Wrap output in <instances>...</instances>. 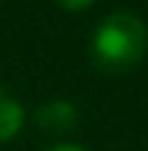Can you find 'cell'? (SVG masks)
I'll list each match as a JSON object with an SVG mask.
<instances>
[{"instance_id":"cell-1","label":"cell","mask_w":148,"mask_h":151,"mask_svg":"<svg viewBox=\"0 0 148 151\" xmlns=\"http://www.w3.org/2000/svg\"><path fill=\"white\" fill-rule=\"evenodd\" d=\"M148 53V25L134 11H112L89 37V62L106 76H126Z\"/></svg>"},{"instance_id":"cell-2","label":"cell","mask_w":148,"mask_h":151,"mask_svg":"<svg viewBox=\"0 0 148 151\" xmlns=\"http://www.w3.org/2000/svg\"><path fill=\"white\" fill-rule=\"evenodd\" d=\"M34 123L39 126L48 134H70L78 126V106L73 101L64 98H53V101H45L34 109Z\"/></svg>"},{"instance_id":"cell-3","label":"cell","mask_w":148,"mask_h":151,"mask_svg":"<svg viewBox=\"0 0 148 151\" xmlns=\"http://www.w3.org/2000/svg\"><path fill=\"white\" fill-rule=\"evenodd\" d=\"M22 123H25V109L17 98H11L9 92L0 90V143L14 140L22 132Z\"/></svg>"},{"instance_id":"cell-4","label":"cell","mask_w":148,"mask_h":151,"mask_svg":"<svg viewBox=\"0 0 148 151\" xmlns=\"http://www.w3.org/2000/svg\"><path fill=\"white\" fill-rule=\"evenodd\" d=\"M53 3L59 9H64V11H87L95 0H53Z\"/></svg>"},{"instance_id":"cell-5","label":"cell","mask_w":148,"mask_h":151,"mask_svg":"<svg viewBox=\"0 0 148 151\" xmlns=\"http://www.w3.org/2000/svg\"><path fill=\"white\" fill-rule=\"evenodd\" d=\"M45 151H87L84 146H76V143H56V146L45 148Z\"/></svg>"}]
</instances>
